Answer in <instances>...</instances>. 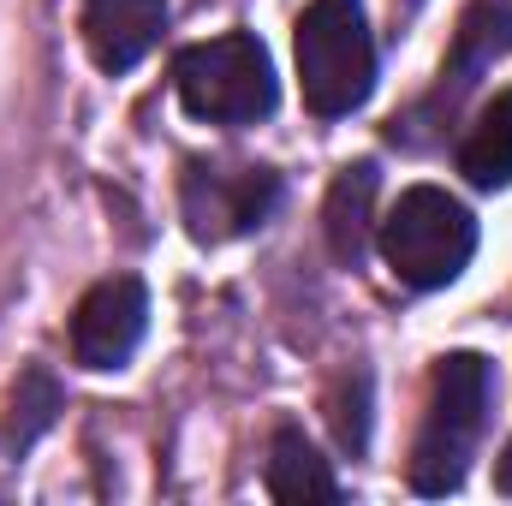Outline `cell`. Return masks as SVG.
<instances>
[{
	"instance_id": "cell-1",
	"label": "cell",
	"mask_w": 512,
	"mask_h": 506,
	"mask_svg": "<svg viewBox=\"0 0 512 506\" xmlns=\"http://www.w3.org/2000/svg\"><path fill=\"white\" fill-rule=\"evenodd\" d=\"M489 405H495V370L477 352H447L429 381V405H423V429L411 447V489L417 495H453L477 459V441L489 429Z\"/></svg>"
},
{
	"instance_id": "cell-2",
	"label": "cell",
	"mask_w": 512,
	"mask_h": 506,
	"mask_svg": "<svg viewBox=\"0 0 512 506\" xmlns=\"http://www.w3.org/2000/svg\"><path fill=\"white\" fill-rule=\"evenodd\" d=\"M298 78L316 120H346L376 90V36L364 0H310L298 18Z\"/></svg>"
},
{
	"instance_id": "cell-3",
	"label": "cell",
	"mask_w": 512,
	"mask_h": 506,
	"mask_svg": "<svg viewBox=\"0 0 512 506\" xmlns=\"http://www.w3.org/2000/svg\"><path fill=\"white\" fill-rule=\"evenodd\" d=\"M173 90H179L185 114L203 120V126H256L280 102L274 60H268V48L256 42L251 30H233V36L179 48Z\"/></svg>"
},
{
	"instance_id": "cell-4",
	"label": "cell",
	"mask_w": 512,
	"mask_h": 506,
	"mask_svg": "<svg viewBox=\"0 0 512 506\" xmlns=\"http://www.w3.org/2000/svg\"><path fill=\"white\" fill-rule=\"evenodd\" d=\"M382 256L393 280L411 292L453 286L477 256V215L441 185H411L382 221Z\"/></svg>"
},
{
	"instance_id": "cell-5",
	"label": "cell",
	"mask_w": 512,
	"mask_h": 506,
	"mask_svg": "<svg viewBox=\"0 0 512 506\" xmlns=\"http://www.w3.org/2000/svg\"><path fill=\"white\" fill-rule=\"evenodd\" d=\"M280 209V173L256 161H203L191 155L179 173V215L197 245H227L256 233Z\"/></svg>"
},
{
	"instance_id": "cell-6",
	"label": "cell",
	"mask_w": 512,
	"mask_h": 506,
	"mask_svg": "<svg viewBox=\"0 0 512 506\" xmlns=\"http://www.w3.org/2000/svg\"><path fill=\"white\" fill-rule=\"evenodd\" d=\"M149 328V292L137 274L96 280L72 310V358L84 370H126Z\"/></svg>"
},
{
	"instance_id": "cell-7",
	"label": "cell",
	"mask_w": 512,
	"mask_h": 506,
	"mask_svg": "<svg viewBox=\"0 0 512 506\" xmlns=\"http://www.w3.org/2000/svg\"><path fill=\"white\" fill-rule=\"evenodd\" d=\"M167 30V0H84V48L102 72H131Z\"/></svg>"
},
{
	"instance_id": "cell-8",
	"label": "cell",
	"mask_w": 512,
	"mask_h": 506,
	"mask_svg": "<svg viewBox=\"0 0 512 506\" xmlns=\"http://www.w3.org/2000/svg\"><path fill=\"white\" fill-rule=\"evenodd\" d=\"M274 501H340V477L316 453V441L298 423H280L268 441V471H262Z\"/></svg>"
},
{
	"instance_id": "cell-9",
	"label": "cell",
	"mask_w": 512,
	"mask_h": 506,
	"mask_svg": "<svg viewBox=\"0 0 512 506\" xmlns=\"http://www.w3.org/2000/svg\"><path fill=\"white\" fill-rule=\"evenodd\" d=\"M370 203H376V161L340 167V179L328 191V209H322L328 251H334L340 268H358L370 256Z\"/></svg>"
},
{
	"instance_id": "cell-10",
	"label": "cell",
	"mask_w": 512,
	"mask_h": 506,
	"mask_svg": "<svg viewBox=\"0 0 512 506\" xmlns=\"http://www.w3.org/2000/svg\"><path fill=\"white\" fill-rule=\"evenodd\" d=\"M501 54H512V0H477V6L465 12V24H459L453 60H447L441 78H453V96H459V90L477 84V72H483L489 60H501Z\"/></svg>"
},
{
	"instance_id": "cell-11",
	"label": "cell",
	"mask_w": 512,
	"mask_h": 506,
	"mask_svg": "<svg viewBox=\"0 0 512 506\" xmlns=\"http://www.w3.org/2000/svg\"><path fill=\"white\" fill-rule=\"evenodd\" d=\"M459 173H465L477 191L512 185V90H501V96L477 114L471 137L459 143Z\"/></svg>"
},
{
	"instance_id": "cell-12",
	"label": "cell",
	"mask_w": 512,
	"mask_h": 506,
	"mask_svg": "<svg viewBox=\"0 0 512 506\" xmlns=\"http://www.w3.org/2000/svg\"><path fill=\"white\" fill-rule=\"evenodd\" d=\"M60 411H66V393H60V381L48 376L42 364H30L18 387H12V405H6V447L12 453H24V447H36L54 423H60Z\"/></svg>"
},
{
	"instance_id": "cell-13",
	"label": "cell",
	"mask_w": 512,
	"mask_h": 506,
	"mask_svg": "<svg viewBox=\"0 0 512 506\" xmlns=\"http://www.w3.org/2000/svg\"><path fill=\"white\" fill-rule=\"evenodd\" d=\"M334 435H340L346 453H364V441H370V376H358L352 381V399H340V411H334Z\"/></svg>"
},
{
	"instance_id": "cell-14",
	"label": "cell",
	"mask_w": 512,
	"mask_h": 506,
	"mask_svg": "<svg viewBox=\"0 0 512 506\" xmlns=\"http://www.w3.org/2000/svg\"><path fill=\"white\" fill-rule=\"evenodd\" d=\"M495 483H501V495H512V447L501 453V471H495Z\"/></svg>"
}]
</instances>
